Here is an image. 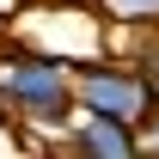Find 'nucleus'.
Here are the masks:
<instances>
[{
  "label": "nucleus",
  "instance_id": "1",
  "mask_svg": "<svg viewBox=\"0 0 159 159\" xmlns=\"http://www.w3.org/2000/svg\"><path fill=\"white\" fill-rule=\"evenodd\" d=\"M74 98L86 110H98V116H122V122H147L153 110V92H147V74L135 67H80L74 74Z\"/></svg>",
  "mask_w": 159,
  "mask_h": 159
},
{
  "label": "nucleus",
  "instance_id": "2",
  "mask_svg": "<svg viewBox=\"0 0 159 159\" xmlns=\"http://www.w3.org/2000/svg\"><path fill=\"white\" fill-rule=\"evenodd\" d=\"M6 98L19 104L31 122H61L67 104H74V80H67L61 61L25 55V61H12V74H6Z\"/></svg>",
  "mask_w": 159,
  "mask_h": 159
},
{
  "label": "nucleus",
  "instance_id": "3",
  "mask_svg": "<svg viewBox=\"0 0 159 159\" xmlns=\"http://www.w3.org/2000/svg\"><path fill=\"white\" fill-rule=\"evenodd\" d=\"M74 153L129 159V153H141V135H135V122H122V116H98V110H86V122L74 129Z\"/></svg>",
  "mask_w": 159,
  "mask_h": 159
},
{
  "label": "nucleus",
  "instance_id": "4",
  "mask_svg": "<svg viewBox=\"0 0 159 159\" xmlns=\"http://www.w3.org/2000/svg\"><path fill=\"white\" fill-rule=\"evenodd\" d=\"M122 19H159V0H110Z\"/></svg>",
  "mask_w": 159,
  "mask_h": 159
},
{
  "label": "nucleus",
  "instance_id": "5",
  "mask_svg": "<svg viewBox=\"0 0 159 159\" xmlns=\"http://www.w3.org/2000/svg\"><path fill=\"white\" fill-rule=\"evenodd\" d=\"M147 92H153V104H159V61L147 67Z\"/></svg>",
  "mask_w": 159,
  "mask_h": 159
},
{
  "label": "nucleus",
  "instance_id": "6",
  "mask_svg": "<svg viewBox=\"0 0 159 159\" xmlns=\"http://www.w3.org/2000/svg\"><path fill=\"white\" fill-rule=\"evenodd\" d=\"M147 122H153V147H159V104H153V116H147Z\"/></svg>",
  "mask_w": 159,
  "mask_h": 159
}]
</instances>
